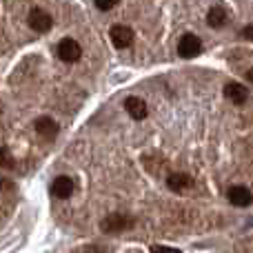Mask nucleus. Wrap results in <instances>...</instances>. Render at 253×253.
<instances>
[{
  "label": "nucleus",
  "instance_id": "f257e3e1",
  "mask_svg": "<svg viewBox=\"0 0 253 253\" xmlns=\"http://www.w3.org/2000/svg\"><path fill=\"white\" fill-rule=\"evenodd\" d=\"M131 224H133V220H131L129 215H125V213H111V215H107V218L102 220L100 229L105 233H120V231H126Z\"/></svg>",
  "mask_w": 253,
  "mask_h": 253
},
{
  "label": "nucleus",
  "instance_id": "f03ea898",
  "mask_svg": "<svg viewBox=\"0 0 253 253\" xmlns=\"http://www.w3.org/2000/svg\"><path fill=\"white\" fill-rule=\"evenodd\" d=\"M200 51H202V42H200V38L198 36H193V34H184L182 38H180V42H178V53H180V58H196V56H200Z\"/></svg>",
  "mask_w": 253,
  "mask_h": 253
},
{
  "label": "nucleus",
  "instance_id": "7ed1b4c3",
  "mask_svg": "<svg viewBox=\"0 0 253 253\" xmlns=\"http://www.w3.org/2000/svg\"><path fill=\"white\" fill-rule=\"evenodd\" d=\"M80 56H83V49H80V44L74 38L60 40V44H58V58L62 62H76Z\"/></svg>",
  "mask_w": 253,
  "mask_h": 253
},
{
  "label": "nucleus",
  "instance_id": "20e7f679",
  "mask_svg": "<svg viewBox=\"0 0 253 253\" xmlns=\"http://www.w3.org/2000/svg\"><path fill=\"white\" fill-rule=\"evenodd\" d=\"M227 198L233 207H249L253 202L251 189H247L245 184H233V187L227 191Z\"/></svg>",
  "mask_w": 253,
  "mask_h": 253
},
{
  "label": "nucleus",
  "instance_id": "39448f33",
  "mask_svg": "<svg viewBox=\"0 0 253 253\" xmlns=\"http://www.w3.org/2000/svg\"><path fill=\"white\" fill-rule=\"evenodd\" d=\"M53 25L51 16H49L44 9H31L29 11V27L34 31H38V34H44V31H49Z\"/></svg>",
  "mask_w": 253,
  "mask_h": 253
},
{
  "label": "nucleus",
  "instance_id": "423d86ee",
  "mask_svg": "<svg viewBox=\"0 0 253 253\" xmlns=\"http://www.w3.org/2000/svg\"><path fill=\"white\" fill-rule=\"evenodd\" d=\"M109 36H111V42H114L118 49H126L131 42H133V31H131V27H126V25H114L109 31Z\"/></svg>",
  "mask_w": 253,
  "mask_h": 253
},
{
  "label": "nucleus",
  "instance_id": "0eeeda50",
  "mask_svg": "<svg viewBox=\"0 0 253 253\" xmlns=\"http://www.w3.org/2000/svg\"><path fill=\"white\" fill-rule=\"evenodd\" d=\"M51 193L56 198H60V200L71 198V193H74V180H71L69 175H58L51 182Z\"/></svg>",
  "mask_w": 253,
  "mask_h": 253
},
{
  "label": "nucleus",
  "instance_id": "6e6552de",
  "mask_svg": "<svg viewBox=\"0 0 253 253\" xmlns=\"http://www.w3.org/2000/svg\"><path fill=\"white\" fill-rule=\"evenodd\" d=\"M125 109H126V114H129L131 118H135V120L147 118V102H144L142 98L129 96V98L125 100Z\"/></svg>",
  "mask_w": 253,
  "mask_h": 253
},
{
  "label": "nucleus",
  "instance_id": "1a4fd4ad",
  "mask_svg": "<svg viewBox=\"0 0 253 253\" xmlns=\"http://www.w3.org/2000/svg\"><path fill=\"white\" fill-rule=\"evenodd\" d=\"M224 96L231 102H236V105H242V102H247V98H249V91H247V87L240 83H229L227 87H224Z\"/></svg>",
  "mask_w": 253,
  "mask_h": 253
},
{
  "label": "nucleus",
  "instance_id": "9d476101",
  "mask_svg": "<svg viewBox=\"0 0 253 253\" xmlns=\"http://www.w3.org/2000/svg\"><path fill=\"white\" fill-rule=\"evenodd\" d=\"M193 184V180L189 178L187 173H182V171H173V173L167 178V187L171 189V191H184V189H189Z\"/></svg>",
  "mask_w": 253,
  "mask_h": 253
},
{
  "label": "nucleus",
  "instance_id": "9b49d317",
  "mask_svg": "<svg viewBox=\"0 0 253 253\" xmlns=\"http://www.w3.org/2000/svg\"><path fill=\"white\" fill-rule=\"evenodd\" d=\"M36 131H38L40 135H44V138H56L58 135V123L53 118H38L36 120Z\"/></svg>",
  "mask_w": 253,
  "mask_h": 253
},
{
  "label": "nucleus",
  "instance_id": "f8f14e48",
  "mask_svg": "<svg viewBox=\"0 0 253 253\" xmlns=\"http://www.w3.org/2000/svg\"><path fill=\"white\" fill-rule=\"evenodd\" d=\"M207 22H209V27H213V29H220V27H224V22H227V11H224L222 7H211L209 13H207Z\"/></svg>",
  "mask_w": 253,
  "mask_h": 253
},
{
  "label": "nucleus",
  "instance_id": "ddd939ff",
  "mask_svg": "<svg viewBox=\"0 0 253 253\" xmlns=\"http://www.w3.org/2000/svg\"><path fill=\"white\" fill-rule=\"evenodd\" d=\"M0 167H2V169H11L13 167V158L9 156L7 149H2V147H0Z\"/></svg>",
  "mask_w": 253,
  "mask_h": 253
},
{
  "label": "nucleus",
  "instance_id": "4468645a",
  "mask_svg": "<svg viewBox=\"0 0 253 253\" xmlns=\"http://www.w3.org/2000/svg\"><path fill=\"white\" fill-rule=\"evenodd\" d=\"M116 4H118V0H96V7L100 9V11H109Z\"/></svg>",
  "mask_w": 253,
  "mask_h": 253
},
{
  "label": "nucleus",
  "instance_id": "2eb2a0df",
  "mask_svg": "<svg viewBox=\"0 0 253 253\" xmlns=\"http://www.w3.org/2000/svg\"><path fill=\"white\" fill-rule=\"evenodd\" d=\"M151 253H182L180 249H173V247H162V245H153Z\"/></svg>",
  "mask_w": 253,
  "mask_h": 253
},
{
  "label": "nucleus",
  "instance_id": "dca6fc26",
  "mask_svg": "<svg viewBox=\"0 0 253 253\" xmlns=\"http://www.w3.org/2000/svg\"><path fill=\"white\" fill-rule=\"evenodd\" d=\"M242 34H245V38H253V25H251V27H247V29L242 31Z\"/></svg>",
  "mask_w": 253,
  "mask_h": 253
},
{
  "label": "nucleus",
  "instance_id": "f3484780",
  "mask_svg": "<svg viewBox=\"0 0 253 253\" xmlns=\"http://www.w3.org/2000/svg\"><path fill=\"white\" fill-rule=\"evenodd\" d=\"M247 80H249V83L253 84V69H249V71H247Z\"/></svg>",
  "mask_w": 253,
  "mask_h": 253
}]
</instances>
